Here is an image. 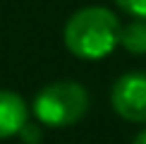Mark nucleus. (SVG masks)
I'll return each instance as SVG.
<instances>
[{
	"label": "nucleus",
	"instance_id": "f03ea898",
	"mask_svg": "<svg viewBox=\"0 0 146 144\" xmlns=\"http://www.w3.org/2000/svg\"><path fill=\"white\" fill-rule=\"evenodd\" d=\"M89 108V94L82 84L77 82H53L46 89L36 94L34 101V113L41 123L50 127H65L74 125L84 118Z\"/></svg>",
	"mask_w": 146,
	"mask_h": 144
},
{
	"label": "nucleus",
	"instance_id": "423d86ee",
	"mask_svg": "<svg viewBox=\"0 0 146 144\" xmlns=\"http://www.w3.org/2000/svg\"><path fill=\"white\" fill-rule=\"evenodd\" d=\"M117 7H122L127 15L137 17V19H146V0H115Z\"/></svg>",
	"mask_w": 146,
	"mask_h": 144
},
{
	"label": "nucleus",
	"instance_id": "f257e3e1",
	"mask_svg": "<svg viewBox=\"0 0 146 144\" xmlns=\"http://www.w3.org/2000/svg\"><path fill=\"white\" fill-rule=\"evenodd\" d=\"M120 19L106 7H82L65 24V46L84 60H98L120 43Z\"/></svg>",
	"mask_w": 146,
	"mask_h": 144
},
{
	"label": "nucleus",
	"instance_id": "7ed1b4c3",
	"mask_svg": "<svg viewBox=\"0 0 146 144\" xmlns=\"http://www.w3.org/2000/svg\"><path fill=\"white\" fill-rule=\"evenodd\" d=\"M113 108L129 123H146V72H127L113 84Z\"/></svg>",
	"mask_w": 146,
	"mask_h": 144
},
{
	"label": "nucleus",
	"instance_id": "39448f33",
	"mask_svg": "<svg viewBox=\"0 0 146 144\" xmlns=\"http://www.w3.org/2000/svg\"><path fill=\"white\" fill-rule=\"evenodd\" d=\"M120 43L134 55L146 53V19H137V22H129L127 27H122Z\"/></svg>",
	"mask_w": 146,
	"mask_h": 144
},
{
	"label": "nucleus",
	"instance_id": "20e7f679",
	"mask_svg": "<svg viewBox=\"0 0 146 144\" xmlns=\"http://www.w3.org/2000/svg\"><path fill=\"white\" fill-rule=\"evenodd\" d=\"M27 125V103L19 94L0 89V139L17 135Z\"/></svg>",
	"mask_w": 146,
	"mask_h": 144
},
{
	"label": "nucleus",
	"instance_id": "0eeeda50",
	"mask_svg": "<svg viewBox=\"0 0 146 144\" xmlns=\"http://www.w3.org/2000/svg\"><path fill=\"white\" fill-rule=\"evenodd\" d=\"M19 135H22V139L24 142H29V144H36L38 142V137H41V132H38V127H34V125H24V127L19 130Z\"/></svg>",
	"mask_w": 146,
	"mask_h": 144
},
{
	"label": "nucleus",
	"instance_id": "6e6552de",
	"mask_svg": "<svg viewBox=\"0 0 146 144\" xmlns=\"http://www.w3.org/2000/svg\"><path fill=\"white\" fill-rule=\"evenodd\" d=\"M134 144H146V132H141V135L137 137V139H134Z\"/></svg>",
	"mask_w": 146,
	"mask_h": 144
}]
</instances>
